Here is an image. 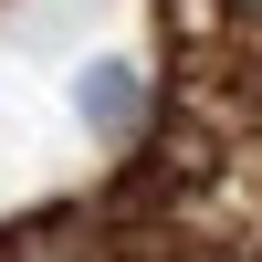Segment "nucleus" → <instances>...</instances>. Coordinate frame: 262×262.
<instances>
[{
  "label": "nucleus",
  "instance_id": "f03ea898",
  "mask_svg": "<svg viewBox=\"0 0 262 262\" xmlns=\"http://www.w3.org/2000/svg\"><path fill=\"white\" fill-rule=\"evenodd\" d=\"M221 11H262V0H221Z\"/></svg>",
  "mask_w": 262,
  "mask_h": 262
},
{
  "label": "nucleus",
  "instance_id": "f257e3e1",
  "mask_svg": "<svg viewBox=\"0 0 262 262\" xmlns=\"http://www.w3.org/2000/svg\"><path fill=\"white\" fill-rule=\"evenodd\" d=\"M74 116L95 126V137H126V126H137V74H126V63H84L74 74Z\"/></svg>",
  "mask_w": 262,
  "mask_h": 262
}]
</instances>
